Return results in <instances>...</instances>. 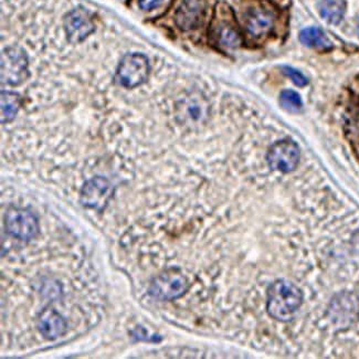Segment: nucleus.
<instances>
[{"label":"nucleus","instance_id":"f257e3e1","mask_svg":"<svg viewBox=\"0 0 359 359\" xmlns=\"http://www.w3.org/2000/svg\"><path fill=\"white\" fill-rule=\"evenodd\" d=\"M302 302V291L287 280H278L271 284L266 293V311L271 318L280 322L294 318Z\"/></svg>","mask_w":359,"mask_h":359},{"label":"nucleus","instance_id":"f03ea898","mask_svg":"<svg viewBox=\"0 0 359 359\" xmlns=\"http://www.w3.org/2000/svg\"><path fill=\"white\" fill-rule=\"evenodd\" d=\"M189 289L187 278L177 269H170L151 281L149 294L161 301H175Z\"/></svg>","mask_w":359,"mask_h":359},{"label":"nucleus","instance_id":"7ed1b4c3","mask_svg":"<svg viewBox=\"0 0 359 359\" xmlns=\"http://www.w3.org/2000/svg\"><path fill=\"white\" fill-rule=\"evenodd\" d=\"M149 74V59L142 53H130L123 57L117 68V83L126 89H134L147 80Z\"/></svg>","mask_w":359,"mask_h":359},{"label":"nucleus","instance_id":"20e7f679","mask_svg":"<svg viewBox=\"0 0 359 359\" xmlns=\"http://www.w3.org/2000/svg\"><path fill=\"white\" fill-rule=\"evenodd\" d=\"M28 57L24 50L8 47L1 53V83L19 86L28 76Z\"/></svg>","mask_w":359,"mask_h":359},{"label":"nucleus","instance_id":"39448f33","mask_svg":"<svg viewBox=\"0 0 359 359\" xmlns=\"http://www.w3.org/2000/svg\"><path fill=\"white\" fill-rule=\"evenodd\" d=\"M6 230L13 238L28 241L39 233V222L32 211L11 208L5 216Z\"/></svg>","mask_w":359,"mask_h":359},{"label":"nucleus","instance_id":"423d86ee","mask_svg":"<svg viewBox=\"0 0 359 359\" xmlns=\"http://www.w3.org/2000/svg\"><path fill=\"white\" fill-rule=\"evenodd\" d=\"M266 159L271 170L280 172H293L299 163V146L291 140L276 142L269 149Z\"/></svg>","mask_w":359,"mask_h":359},{"label":"nucleus","instance_id":"0eeeda50","mask_svg":"<svg viewBox=\"0 0 359 359\" xmlns=\"http://www.w3.org/2000/svg\"><path fill=\"white\" fill-rule=\"evenodd\" d=\"M113 195V186L107 178H91L84 184L80 193V201L86 208L103 210Z\"/></svg>","mask_w":359,"mask_h":359},{"label":"nucleus","instance_id":"6e6552de","mask_svg":"<svg viewBox=\"0 0 359 359\" xmlns=\"http://www.w3.org/2000/svg\"><path fill=\"white\" fill-rule=\"evenodd\" d=\"M94 20L92 13L86 8L79 7L70 11L65 19V34L72 43L86 40L94 32Z\"/></svg>","mask_w":359,"mask_h":359},{"label":"nucleus","instance_id":"1a4fd4ad","mask_svg":"<svg viewBox=\"0 0 359 359\" xmlns=\"http://www.w3.org/2000/svg\"><path fill=\"white\" fill-rule=\"evenodd\" d=\"M206 11L205 0H182L176 13V24L182 30H193L203 22Z\"/></svg>","mask_w":359,"mask_h":359},{"label":"nucleus","instance_id":"9d476101","mask_svg":"<svg viewBox=\"0 0 359 359\" xmlns=\"http://www.w3.org/2000/svg\"><path fill=\"white\" fill-rule=\"evenodd\" d=\"M40 333L48 341H55L67 332V322L57 311L48 310L41 315L38 323Z\"/></svg>","mask_w":359,"mask_h":359},{"label":"nucleus","instance_id":"9b49d317","mask_svg":"<svg viewBox=\"0 0 359 359\" xmlns=\"http://www.w3.org/2000/svg\"><path fill=\"white\" fill-rule=\"evenodd\" d=\"M245 28L253 36H261L270 32L273 27L274 17L270 11L263 8L251 9L245 15Z\"/></svg>","mask_w":359,"mask_h":359},{"label":"nucleus","instance_id":"f8f14e48","mask_svg":"<svg viewBox=\"0 0 359 359\" xmlns=\"http://www.w3.org/2000/svg\"><path fill=\"white\" fill-rule=\"evenodd\" d=\"M207 114V105L203 100L197 97H190L180 103L178 107V116L185 124L195 126L205 118Z\"/></svg>","mask_w":359,"mask_h":359},{"label":"nucleus","instance_id":"ddd939ff","mask_svg":"<svg viewBox=\"0 0 359 359\" xmlns=\"http://www.w3.org/2000/svg\"><path fill=\"white\" fill-rule=\"evenodd\" d=\"M299 41L313 49L328 50L333 47L325 32L316 27L303 29L302 32H299Z\"/></svg>","mask_w":359,"mask_h":359},{"label":"nucleus","instance_id":"4468645a","mask_svg":"<svg viewBox=\"0 0 359 359\" xmlns=\"http://www.w3.org/2000/svg\"><path fill=\"white\" fill-rule=\"evenodd\" d=\"M318 11L322 18L327 21L328 24H339L345 13V1L344 0H320Z\"/></svg>","mask_w":359,"mask_h":359},{"label":"nucleus","instance_id":"2eb2a0df","mask_svg":"<svg viewBox=\"0 0 359 359\" xmlns=\"http://www.w3.org/2000/svg\"><path fill=\"white\" fill-rule=\"evenodd\" d=\"M21 105L19 94L13 92H1V123L11 122L16 117Z\"/></svg>","mask_w":359,"mask_h":359},{"label":"nucleus","instance_id":"dca6fc26","mask_svg":"<svg viewBox=\"0 0 359 359\" xmlns=\"http://www.w3.org/2000/svg\"><path fill=\"white\" fill-rule=\"evenodd\" d=\"M218 40L226 48H237L241 43V36L233 27L222 26L218 30Z\"/></svg>","mask_w":359,"mask_h":359},{"label":"nucleus","instance_id":"f3484780","mask_svg":"<svg viewBox=\"0 0 359 359\" xmlns=\"http://www.w3.org/2000/svg\"><path fill=\"white\" fill-rule=\"evenodd\" d=\"M280 101H281L282 107L289 112H299L303 107L302 99L297 92L292 90H285L282 92Z\"/></svg>","mask_w":359,"mask_h":359},{"label":"nucleus","instance_id":"a211bd4d","mask_svg":"<svg viewBox=\"0 0 359 359\" xmlns=\"http://www.w3.org/2000/svg\"><path fill=\"white\" fill-rule=\"evenodd\" d=\"M284 73L291 79L293 83L297 84V86H305L309 83L306 76L302 72L294 68H290V67H284Z\"/></svg>","mask_w":359,"mask_h":359},{"label":"nucleus","instance_id":"6ab92c4d","mask_svg":"<svg viewBox=\"0 0 359 359\" xmlns=\"http://www.w3.org/2000/svg\"><path fill=\"white\" fill-rule=\"evenodd\" d=\"M162 3L163 0H138V5L145 11H154Z\"/></svg>","mask_w":359,"mask_h":359},{"label":"nucleus","instance_id":"aec40b11","mask_svg":"<svg viewBox=\"0 0 359 359\" xmlns=\"http://www.w3.org/2000/svg\"><path fill=\"white\" fill-rule=\"evenodd\" d=\"M357 32H358V36H359V22H358V26H357Z\"/></svg>","mask_w":359,"mask_h":359}]
</instances>
